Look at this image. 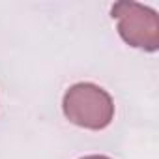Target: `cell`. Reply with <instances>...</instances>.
I'll list each match as a JSON object with an SVG mask.
<instances>
[{
	"instance_id": "7a4b0ae2",
	"label": "cell",
	"mask_w": 159,
	"mask_h": 159,
	"mask_svg": "<svg viewBox=\"0 0 159 159\" xmlns=\"http://www.w3.org/2000/svg\"><path fill=\"white\" fill-rule=\"evenodd\" d=\"M111 13L118 21V34L127 45L148 52L159 49V17L155 10L124 0L112 6Z\"/></svg>"
},
{
	"instance_id": "3957f363",
	"label": "cell",
	"mask_w": 159,
	"mask_h": 159,
	"mask_svg": "<svg viewBox=\"0 0 159 159\" xmlns=\"http://www.w3.org/2000/svg\"><path fill=\"white\" fill-rule=\"evenodd\" d=\"M81 159H111L107 155H86V157H81Z\"/></svg>"
},
{
	"instance_id": "6da1fadb",
	"label": "cell",
	"mask_w": 159,
	"mask_h": 159,
	"mask_svg": "<svg viewBox=\"0 0 159 159\" xmlns=\"http://www.w3.org/2000/svg\"><path fill=\"white\" fill-rule=\"evenodd\" d=\"M66 118L84 129H105L114 118V101L107 90L94 83H77L62 99Z\"/></svg>"
}]
</instances>
